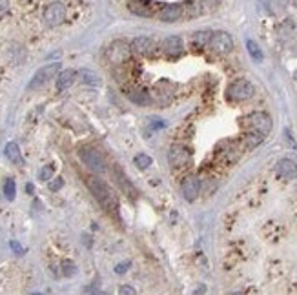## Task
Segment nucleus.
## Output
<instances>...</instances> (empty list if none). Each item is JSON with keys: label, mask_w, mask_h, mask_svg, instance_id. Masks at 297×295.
<instances>
[{"label": "nucleus", "mask_w": 297, "mask_h": 295, "mask_svg": "<svg viewBox=\"0 0 297 295\" xmlns=\"http://www.w3.org/2000/svg\"><path fill=\"white\" fill-rule=\"evenodd\" d=\"M86 184H88L90 191L93 193V197H95L108 211L117 210V199H115V195H113V191L110 190V186H108L104 180L95 175H90V177H86Z\"/></svg>", "instance_id": "obj_1"}, {"label": "nucleus", "mask_w": 297, "mask_h": 295, "mask_svg": "<svg viewBox=\"0 0 297 295\" xmlns=\"http://www.w3.org/2000/svg\"><path fill=\"white\" fill-rule=\"evenodd\" d=\"M242 124L246 126L250 133H259V135L266 137L272 131V117L268 115L266 111H253L250 115L242 119Z\"/></svg>", "instance_id": "obj_2"}, {"label": "nucleus", "mask_w": 297, "mask_h": 295, "mask_svg": "<svg viewBox=\"0 0 297 295\" xmlns=\"http://www.w3.org/2000/svg\"><path fill=\"white\" fill-rule=\"evenodd\" d=\"M79 157L90 170H93L95 173H104L108 171V160L102 155L101 150H97L95 146H82L79 150Z\"/></svg>", "instance_id": "obj_3"}, {"label": "nucleus", "mask_w": 297, "mask_h": 295, "mask_svg": "<svg viewBox=\"0 0 297 295\" xmlns=\"http://www.w3.org/2000/svg\"><path fill=\"white\" fill-rule=\"evenodd\" d=\"M253 93H255V86L246 79L233 80L226 90V97L230 100H233V102H242V100L252 99Z\"/></svg>", "instance_id": "obj_4"}, {"label": "nucleus", "mask_w": 297, "mask_h": 295, "mask_svg": "<svg viewBox=\"0 0 297 295\" xmlns=\"http://www.w3.org/2000/svg\"><path fill=\"white\" fill-rule=\"evenodd\" d=\"M131 57V48L128 42L124 40H113L108 48V60H110L111 64L115 66H122L126 64L128 60Z\"/></svg>", "instance_id": "obj_5"}, {"label": "nucleus", "mask_w": 297, "mask_h": 295, "mask_svg": "<svg viewBox=\"0 0 297 295\" xmlns=\"http://www.w3.org/2000/svg\"><path fill=\"white\" fill-rule=\"evenodd\" d=\"M59 70H61V64L59 62H53V64H46L42 66L41 70L37 71L33 79L30 80L28 84V90H39L42 86H46L55 75H59Z\"/></svg>", "instance_id": "obj_6"}, {"label": "nucleus", "mask_w": 297, "mask_h": 295, "mask_svg": "<svg viewBox=\"0 0 297 295\" xmlns=\"http://www.w3.org/2000/svg\"><path fill=\"white\" fill-rule=\"evenodd\" d=\"M42 19H44V24L50 26V28L61 26L66 20V6L62 2H51L44 8Z\"/></svg>", "instance_id": "obj_7"}, {"label": "nucleus", "mask_w": 297, "mask_h": 295, "mask_svg": "<svg viewBox=\"0 0 297 295\" xmlns=\"http://www.w3.org/2000/svg\"><path fill=\"white\" fill-rule=\"evenodd\" d=\"M208 46L219 55H226L233 50V39L226 31H215V33H212V39H210Z\"/></svg>", "instance_id": "obj_8"}, {"label": "nucleus", "mask_w": 297, "mask_h": 295, "mask_svg": "<svg viewBox=\"0 0 297 295\" xmlns=\"http://www.w3.org/2000/svg\"><path fill=\"white\" fill-rule=\"evenodd\" d=\"M190 160H191V153L184 146H171L170 151H168V162H170V166L175 168V170L188 166Z\"/></svg>", "instance_id": "obj_9"}, {"label": "nucleus", "mask_w": 297, "mask_h": 295, "mask_svg": "<svg viewBox=\"0 0 297 295\" xmlns=\"http://www.w3.org/2000/svg\"><path fill=\"white\" fill-rule=\"evenodd\" d=\"M130 48H131V53H135V55L151 57L155 53L157 44H155V40L150 39V37H137L130 44Z\"/></svg>", "instance_id": "obj_10"}, {"label": "nucleus", "mask_w": 297, "mask_h": 295, "mask_svg": "<svg viewBox=\"0 0 297 295\" xmlns=\"http://www.w3.org/2000/svg\"><path fill=\"white\" fill-rule=\"evenodd\" d=\"M182 195H184V199L190 200V202H193V200L199 197V193H201V180L197 179V177L190 175L186 177V179L182 180Z\"/></svg>", "instance_id": "obj_11"}, {"label": "nucleus", "mask_w": 297, "mask_h": 295, "mask_svg": "<svg viewBox=\"0 0 297 295\" xmlns=\"http://www.w3.org/2000/svg\"><path fill=\"white\" fill-rule=\"evenodd\" d=\"M182 13H184L182 6L168 4V6H162L161 10H159V13H157V17H159V20H162V22H175V20L181 19Z\"/></svg>", "instance_id": "obj_12"}, {"label": "nucleus", "mask_w": 297, "mask_h": 295, "mask_svg": "<svg viewBox=\"0 0 297 295\" xmlns=\"http://www.w3.org/2000/svg\"><path fill=\"white\" fill-rule=\"evenodd\" d=\"M182 50H184V46H182L181 37L171 35L162 40V51H164L168 57H179L182 53Z\"/></svg>", "instance_id": "obj_13"}, {"label": "nucleus", "mask_w": 297, "mask_h": 295, "mask_svg": "<svg viewBox=\"0 0 297 295\" xmlns=\"http://www.w3.org/2000/svg\"><path fill=\"white\" fill-rule=\"evenodd\" d=\"M275 171L282 177V179H288V180L295 179L297 177V164L293 162L292 159H282V160L277 162Z\"/></svg>", "instance_id": "obj_14"}, {"label": "nucleus", "mask_w": 297, "mask_h": 295, "mask_svg": "<svg viewBox=\"0 0 297 295\" xmlns=\"http://www.w3.org/2000/svg\"><path fill=\"white\" fill-rule=\"evenodd\" d=\"M128 8H130V11L135 13V15H141V17L153 15V8H151L150 0H131Z\"/></svg>", "instance_id": "obj_15"}, {"label": "nucleus", "mask_w": 297, "mask_h": 295, "mask_svg": "<svg viewBox=\"0 0 297 295\" xmlns=\"http://www.w3.org/2000/svg\"><path fill=\"white\" fill-rule=\"evenodd\" d=\"M75 79H77V71H73V70L61 71V73L57 75V90L64 91V90H68V88H71L73 82H75Z\"/></svg>", "instance_id": "obj_16"}, {"label": "nucleus", "mask_w": 297, "mask_h": 295, "mask_svg": "<svg viewBox=\"0 0 297 295\" xmlns=\"http://www.w3.org/2000/svg\"><path fill=\"white\" fill-rule=\"evenodd\" d=\"M115 180L119 182V186H121V190L126 193V195H131V197H135L137 195V190L131 186V182H130V179H128L124 173L121 171V168H115Z\"/></svg>", "instance_id": "obj_17"}, {"label": "nucleus", "mask_w": 297, "mask_h": 295, "mask_svg": "<svg viewBox=\"0 0 297 295\" xmlns=\"http://www.w3.org/2000/svg\"><path fill=\"white\" fill-rule=\"evenodd\" d=\"M126 95H128V99H130L131 102H133V104H137V106L151 104V97L148 95L144 90H130Z\"/></svg>", "instance_id": "obj_18"}, {"label": "nucleus", "mask_w": 297, "mask_h": 295, "mask_svg": "<svg viewBox=\"0 0 297 295\" xmlns=\"http://www.w3.org/2000/svg\"><path fill=\"white\" fill-rule=\"evenodd\" d=\"M6 157L13 162V164H21L22 162V153H21V148H19V144L17 142H8L6 144V150H4Z\"/></svg>", "instance_id": "obj_19"}, {"label": "nucleus", "mask_w": 297, "mask_h": 295, "mask_svg": "<svg viewBox=\"0 0 297 295\" xmlns=\"http://www.w3.org/2000/svg\"><path fill=\"white\" fill-rule=\"evenodd\" d=\"M210 39H212V33H210V31H197V33H193V37H191V44H193V48H197V50H202V48H206V46L210 44Z\"/></svg>", "instance_id": "obj_20"}, {"label": "nucleus", "mask_w": 297, "mask_h": 295, "mask_svg": "<svg viewBox=\"0 0 297 295\" xmlns=\"http://www.w3.org/2000/svg\"><path fill=\"white\" fill-rule=\"evenodd\" d=\"M79 75H81L82 82H86V84H90V86H101V82H102L101 75H97L95 71H91V70H81Z\"/></svg>", "instance_id": "obj_21"}, {"label": "nucleus", "mask_w": 297, "mask_h": 295, "mask_svg": "<svg viewBox=\"0 0 297 295\" xmlns=\"http://www.w3.org/2000/svg\"><path fill=\"white\" fill-rule=\"evenodd\" d=\"M246 50H248V53H250V57H252L255 62H261V60H262V51H261V48L257 46L255 40H248V42H246Z\"/></svg>", "instance_id": "obj_22"}, {"label": "nucleus", "mask_w": 297, "mask_h": 295, "mask_svg": "<svg viewBox=\"0 0 297 295\" xmlns=\"http://www.w3.org/2000/svg\"><path fill=\"white\" fill-rule=\"evenodd\" d=\"M133 164L139 168V170H146L151 166V157L146 155V153H139V155L133 159Z\"/></svg>", "instance_id": "obj_23"}, {"label": "nucleus", "mask_w": 297, "mask_h": 295, "mask_svg": "<svg viewBox=\"0 0 297 295\" xmlns=\"http://www.w3.org/2000/svg\"><path fill=\"white\" fill-rule=\"evenodd\" d=\"M4 195L8 200H13L17 195V186H15V180L13 179H6L4 182Z\"/></svg>", "instance_id": "obj_24"}, {"label": "nucleus", "mask_w": 297, "mask_h": 295, "mask_svg": "<svg viewBox=\"0 0 297 295\" xmlns=\"http://www.w3.org/2000/svg\"><path fill=\"white\" fill-rule=\"evenodd\" d=\"M53 173H55V166L53 164H48L42 168V171L39 173V179L41 180H50L51 177H53Z\"/></svg>", "instance_id": "obj_25"}, {"label": "nucleus", "mask_w": 297, "mask_h": 295, "mask_svg": "<svg viewBox=\"0 0 297 295\" xmlns=\"http://www.w3.org/2000/svg\"><path fill=\"white\" fill-rule=\"evenodd\" d=\"M119 295H137V291H135V288H133V286L124 284V286H121V288H119Z\"/></svg>", "instance_id": "obj_26"}, {"label": "nucleus", "mask_w": 297, "mask_h": 295, "mask_svg": "<svg viewBox=\"0 0 297 295\" xmlns=\"http://www.w3.org/2000/svg\"><path fill=\"white\" fill-rule=\"evenodd\" d=\"M62 186H64V179H61V177H59V179L51 180V182H50V190L51 191H57V190H61Z\"/></svg>", "instance_id": "obj_27"}, {"label": "nucleus", "mask_w": 297, "mask_h": 295, "mask_svg": "<svg viewBox=\"0 0 297 295\" xmlns=\"http://www.w3.org/2000/svg\"><path fill=\"white\" fill-rule=\"evenodd\" d=\"M62 270H64V275L70 277V275H73V273H75L77 268H75L73 264H71L70 260H68V262H64V264H62Z\"/></svg>", "instance_id": "obj_28"}, {"label": "nucleus", "mask_w": 297, "mask_h": 295, "mask_svg": "<svg viewBox=\"0 0 297 295\" xmlns=\"http://www.w3.org/2000/svg\"><path fill=\"white\" fill-rule=\"evenodd\" d=\"M10 13V0H0V19Z\"/></svg>", "instance_id": "obj_29"}, {"label": "nucleus", "mask_w": 297, "mask_h": 295, "mask_svg": "<svg viewBox=\"0 0 297 295\" xmlns=\"http://www.w3.org/2000/svg\"><path fill=\"white\" fill-rule=\"evenodd\" d=\"M128 268H130V262H122V264L117 266L115 271H117V273H124V271H126Z\"/></svg>", "instance_id": "obj_30"}, {"label": "nucleus", "mask_w": 297, "mask_h": 295, "mask_svg": "<svg viewBox=\"0 0 297 295\" xmlns=\"http://www.w3.org/2000/svg\"><path fill=\"white\" fill-rule=\"evenodd\" d=\"M11 246H13V250L15 251H21V246L17 244V242H11Z\"/></svg>", "instance_id": "obj_31"}, {"label": "nucleus", "mask_w": 297, "mask_h": 295, "mask_svg": "<svg viewBox=\"0 0 297 295\" xmlns=\"http://www.w3.org/2000/svg\"><path fill=\"white\" fill-rule=\"evenodd\" d=\"M95 295H108V293H104V291H97Z\"/></svg>", "instance_id": "obj_32"}, {"label": "nucleus", "mask_w": 297, "mask_h": 295, "mask_svg": "<svg viewBox=\"0 0 297 295\" xmlns=\"http://www.w3.org/2000/svg\"><path fill=\"white\" fill-rule=\"evenodd\" d=\"M232 295H244V293H241V291H235V293H232Z\"/></svg>", "instance_id": "obj_33"}, {"label": "nucleus", "mask_w": 297, "mask_h": 295, "mask_svg": "<svg viewBox=\"0 0 297 295\" xmlns=\"http://www.w3.org/2000/svg\"><path fill=\"white\" fill-rule=\"evenodd\" d=\"M33 295H42V293H33Z\"/></svg>", "instance_id": "obj_34"}]
</instances>
